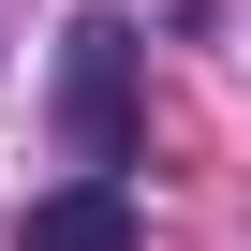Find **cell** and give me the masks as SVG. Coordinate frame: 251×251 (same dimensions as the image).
<instances>
[{"label": "cell", "mask_w": 251, "mask_h": 251, "mask_svg": "<svg viewBox=\"0 0 251 251\" xmlns=\"http://www.w3.org/2000/svg\"><path fill=\"white\" fill-rule=\"evenodd\" d=\"M118 89H133V15H74V148L118 163Z\"/></svg>", "instance_id": "1"}, {"label": "cell", "mask_w": 251, "mask_h": 251, "mask_svg": "<svg viewBox=\"0 0 251 251\" xmlns=\"http://www.w3.org/2000/svg\"><path fill=\"white\" fill-rule=\"evenodd\" d=\"M15 251H133V192H118V163H89L74 192H45L15 222Z\"/></svg>", "instance_id": "2"}]
</instances>
